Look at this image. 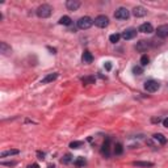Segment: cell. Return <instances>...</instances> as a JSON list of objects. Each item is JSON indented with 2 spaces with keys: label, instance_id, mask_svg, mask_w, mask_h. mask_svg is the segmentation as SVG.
I'll use <instances>...</instances> for the list:
<instances>
[{
  "label": "cell",
  "instance_id": "cell-1",
  "mask_svg": "<svg viewBox=\"0 0 168 168\" xmlns=\"http://www.w3.org/2000/svg\"><path fill=\"white\" fill-rule=\"evenodd\" d=\"M35 13H37V16L40 17V19H47V17L51 16L53 8H51V5H49V4H41L37 8V11H35Z\"/></svg>",
  "mask_w": 168,
  "mask_h": 168
},
{
  "label": "cell",
  "instance_id": "cell-2",
  "mask_svg": "<svg viewBox=\"0 0 168 168\" xmlns=\"http://www.w3.org/2000/svg\"><path fill=\"white\" fill-rule=\"evenodd\" d=\"M76 25H78V28L81 30H87L89 29V28L93 25V20L91 19V17H88V16H83V17H80L79 20L76 21Z\"/></svg>",
  "mask_w": 168,
  "mask_h": 168
},
{
  "label": "cell",
  "instance_id": "cell-3",
  "mask_svg": "<svg viewBox=\"0 0 168 168\" xmlns=\"http://www.w3.org/2000/svg\"><path fill=\"white\" fill-rule=\"evenodd\" d=\"M114 17H116L117 20H127L129 17H130V12H129L127 8H125V7H121L114 12Z\"/></svg>",
  "mask_w": 168,
  "mask_h": 168
},
{
  "label": "cell",
  "instance_id": "cell-4",
  "mask_svg": "<svg viewBox=\"0 0 168 168\" xmlns=\"http://www.w3.org/2000/svg\"><path fill=\"white\" fill-rule=\"evenodd\" d=\"M93 24L97 28H101V29H104V28H106L109 25V19L105 15H100V16H97L93 20Z\"/></svg>",
  "mask_w": 168,
  "mask_h": 168
},
{
  "label": "cell",
  "instance_id": "cell-5",
  "mask_svg": "<svg viewBox=\"0 0 168 168\" xmlns=\"http://www.w3.org/2000/svg\"><path fill=\"white\" fill-rule=\"evenodd\" d=\"M160 88V83L159 81H156V80H152V79H150V80H147L145 83V89L147 92H156L158 89Z\"/></svg>",
  "mask_w": 168,
  "mask_h": 168
},
{
  "label": "cell",
  "instance_id": "cell-6",
  "mask_svg": "<svg viewBox=\"0 0 168 168\" xmlns=\"http://www.w3.org/2000/svg\"><path fill=\"white\" fill-rule=\"evenodd\" d=\"M150 46H151V42L142 40V41L137 42V45H135V49H137V51H139V53H146L150 49Z\"/></svg>",
  "mask_w": 168,
  "mask_h": 168
},
{
  "label": "cell",
  "instance_id": "cell-7",
  "mask_svg": "<svg viewBox=\"0 0 168 168\" xmlns=\"http://www.w3.org/2000/svg\"><path fill=\"white\" fill-rule=\"evenodd\" d=\"M131 13H133V16L134 17H145L146 15H147V9L145 8V7H142V5H137V7H134L133 11H131Z\"/></svg>",
  "mask_w": 168,
  "mask_h": 168
},
{
  "label": "cell",
  "instance_id": "cell-8",
  "mask_svg": "<svg viewBox=\"0 0 168 168\" xmlns=\"http://www.w3.org/2000/svg\"><path fill=\"white\" fill-rule=\"evenodd\" d=\"M121 37H122L125 41H130V40H133V38L137 37V30L133 29V28H130V29H126V30L122 32Z\"/></svg>",
  "mask_w": 168,
  "mask_h": 168
},
{
  "label": "cell",
  "instance_id": "cell-9",
  "mask_svg": "<svg viewBox=\"0 0 168 168\" xmlns=\"http://www.w3.org/2000/svg\"><path fill=\"white\" fill-rule=\"evenodd\" d=\"M81 3L79 2V0H67L66 2V8L69 9V11H78L79 9V7H80Z\"/></svg>",
  "mask_w": 168,
  "mask_h": 168
},
{
  "label": "cell",
  "instance_id": "cell-10",
  "mask_svg": "<svg viewBox=\"0 0 168 168\" xmlns=\"http://www.w3.org/2000/svg\"><path fill=\"white\" fill-rule=\"evenodd\" d=\"M156 35L159 38H167L168 37V25H160L156 29Z\"/></svg>",
  "mask_w": 168,
  "mask_h": 168
},
{
  "label": "cell",
  "instance_id": "cell-11",
  "mask_svg": "<svg viewBox=\"0 0 168 168\" xmlns=\"http://www.w3.org/2000/svg\"><path fill=\"white\" fill-rule=\"evenodd\" d=\"M101 154L104 156H110V138H106V141L102 143V147H101Z\"/></svg>",
  "mask_w": 168,
  "mask_h": 168
},
{
  "label": "cell",
  "instance_id": "cell-12",
  "mask_svg": "<svg viewBox=\"0 0 168 168\" xmlns=\"http://www.w3.org/2000/svg\"><path fill=\"white\" fill-rule=\"evenodd\" d=\"M139 32H141V33L150 34V33H152L154 32V28H152V25L150 23H145V24H142L141 26H139Z\"/></svg>",
  "mask_w": 168,
  "mask_h": 168
},
{
  "label": "cell",
  "instance_id": "cell-13",
  "mask_svg": "<svg viewBox=\"0 0 168 168\" xmlns=\"http://www.w3.org/2000/svg\"><path fill=\"white\" fill-rule=\"evenodd\" d=\"M57 78H58V72H53V74H49L46 75L44 79L41 80V84H47V83H51V81H54Z\"/></svg>",
  "mask_w": 168,
  "mask_h": 168
},
{
  "label": "cell",
  "instance_id": "cell-14",
  "mask_svg": "<svg viewBox=\"0 0 168 168\" xmlns=\"http://www.w3.org/2000/svg\"><path fill=\"white\" fill-rule=\"evenodd\" d=\"M81 60H83V63L89 64V63L93 62V55H92L88 50H85V51L83 53V55H81Z\"/></svg>",
  "mask_w": 168,
  "mask_h": 168
},
{
  "label": "cell",
  "instance_id": "cell-15",
  "mask_svg": "<svg viewBox=\"0 0 168 168\" xmlns=\"http://www.w3.org/2000/svg\"><path fill=\"white\" fill-rule=\"evenodd\" d=\"M11 51H12V49H11V46L7 42H0V53L3 55H8L11 54Z\"/></svg>",
  "mask_w": 168,
  "mask_h": 168
},
{
  "label": "cell",
  "instance_id": "cell-16",
  "mask_svg": "<svg viewBox=\"0 0 168 168\" xmlns=\"http://www.w3.org/2000/svg\"><path fill=\"white\" fill-rule=\"evenodd\" d=\"M20 151L16 148H12V150H7V151H3L0 154V158H7V156H12V155H19Z\"/></svg>",
  "mask_w": 168,
  "mask_h": 168
},
{
  "label": "cell",
  "instance_id": "cell-17",
  "mask_svg": "<svg viewBox=\"0 0 168 168\" xmlns=\"http://www.w3.org/2000/svg\"><path fill=\"white\" fill-rule=\"evenodd\" d=\"M154 141H156L158 143H160V145H166L167 143V138L164 137L163 134H160V133H158V134H154Z\"/></svg>",
  "mask_w": 168,
  "mask_h": 168
},
{
  "label": "cell",
  "instance_id": "cell-18",
  "mask_svg": "<svg viewBox=\"0 0 168 168\" xmlns=\"http://www.w3.org/2000/svg\"><path fill=\"white\" fill-rule=\"evenodd\" d=\"M59 24L60 25H64V26H70L72 24V19L70 16H62L59 19Z\"/></svg>",
  "mask_w": 168,
  "mask_h": 168
},
{
  "label": "cell",
  "instance_id": "cell-19",
  "mask_svg": "<svg viewBox=\"0 0 168 168\" xmlns=\"http://www.w3.org/2000/svg\"><path fill=\"white\" fill-rule=\"evenodd\" d=\"M81 81H83V84H85V85L95 84V83H96V78L93 76V75H89V76H84V78H81Z\"/></svg>",
  "mask_w": 168,
  "mask_h": 168
},
{
  "label": "cell",
  "instance_id": "cell-20",
  "mask_svg": "<svg viewBox=\"0 0 168 168\" xmlns=\"http://www.w3.org/2000/svg\"><path fill=\"white\" fill-rule=\"evenodd\" d=\"M74 164H75V167L80 168V167H84L85 164H87V160H85L83 156H79V158H78V159L74 162Z\"/></svg>",
  "mask_w": 168,
  "mask_h": 168
},
{
  "label": "cell",
  "instance_id": "cell-21",
  "mask_svg": "<svg viewBox=\"0 0 168 168\" xmlns=\"http://www.w3.org/2000/svg\"><path fill=\"white\" fill-rule=\"evenodd\" d=\"M124 152V146L121 143H116L114 145V148H113V154L114 155H121Z\"/></svg>",
  "mask_w": 168,
  "mask_h": 168
},
{
  "label": "cell",
  "instance_id": "cell-22",
  "mask_svg": "<svg viewBox=\"0 0 168 168\" xmlns=\"http://www.w3.org/2000/svg\"><path fill=\"white\" fill-rule=\"evenodd\" d=\"M60 162H62V164H70L71 162H74V156L71 155V154H66V155L60 159Z\"/></svg>",
  "mask_w": 168,
  "mask_h": 168
},
{
  "label": "cell",
  "instance_id": "cell-23",
  "mask_svg": "<svg viewBox=\"0 0 168 168\" xmlns=\"http://www.w3.org/2000/svg\"><path fill=\"white\" fill-rule=\"evenodd\" d=\"M133 166H135V167H145V168H147V167H152V166H154V163H151V162H134V163H133Z\"/></svg>",
  "mask_w": 168,
  "mask_h": 168
},
{
  "label": "cell",
  "instance_id": "cell-24",
  "mask_svg": "<svg viewBox=\"0 0 168 168\" xmlns=\"http://www.w3.org/2000/svg\"><path fill=\"white\" fill-rule=\"evenodd\" d=\"M139 63H141V66H142V67L147 66V64L150 63L148 55H147V54H143V55H142V57H141V60H139Z\"/></svg>",
  "mask_w": 168,
  "mask_h": 168
},
{
  "label": "cell",
  "instance_id": "cell-25",
  "mask_svg": "<svg viewBox=\"0 0 168 168\" xmlns=\"http://www.w3.org/2000/svg\"><path fill=\"white\" fill-rule=\"evenodd\" d=\"M120 38H121V34H118V33H114V34L109 35V41L112 42V44H117V42L120 41Z\"/></svg>",
  "mask_w": 168,
  "mask_h": 168
},
{
  "label": "cell",
  "instance_id": "cell-26",
  "mask_svg": "<svg viewBox=\"0 0 168 168\" xmlns=\"http://www.w3.org/2000/svg\"><path fill=\"white\" fill-rule=\"evenodd\" d=\"M81 146H83V142H81V141H74V142H71V143H70V147L74 148V150L80 148Z\"/></svg>",
  "mask_w": 168,
  "mask_h": 168
},
{
  "label": "cell",
  "instance_id": "cell-27",
  "mask_svg": "<svg viewBox=\"0 0 168 168\" xmlns=\"http://www.w3.org/2000/svg\"><path fill=\"white\" fill-rule=\"evenodd\" d=\"M133 74L134 75H142L143 74V67L142 66H134L133 67Z\"/></svg>",
  "mask_w": 168,
  "mask_h": 168
},
{
  "label": "cell",
  "instance_id": "cell-28",
  "mask_svg": "<svg viewBox=\"0 0 168 168\" xmlns=\"http://www.w3.org/2000/svg\"><path fill=\"white\" fill-rule=\"evenodd\" d=\"M2 166H8V167H15L16 162H2Z\"/></svg>",
  "mask_w": 168,
  "mask_h": 168
},
{
  "label": "cell",
  "instance_id": "cell-29",
  "mask_svg": "<svg viewBox=\"0 0 168 168\" xmlns=\"http://www.w3.org/2000/svg\"><path fill=\"white\" fill-rule=\"evenodd\" d=\"M37 156H38V159H41V160H44V159H45V152H41V151H37Z\"/></svg>",
  "mask_w": 168,
  "mask_h": 168
},
{
  "label": "cell",
  "instance_id": "cell-30",
  "mask_svg": "<svg viewBox=\"0 0 168 168\" xmlns=\"http://www.w3.org/2000/svg\"><path fill=\"white\" fill-rule=\"evenodd\" d=\"M104 67H105V69L108 70V71H110V70H112V64H110V62H106V63L104 64Z\"/></svg>",
  "mask_w": 168,
  "mask_h": 168
},
{
  "label": "cell",
  "instance_id": "cell-31",
  "mask_svg": "<svg viewBox=\"0 0 168 168\" xmlns=\"http://www.w3.org/2000/svg\"><path fill=\"white\" fill-rule=\"evenodd\" d=\"M163 126L168 129V117H167V118H164V120H163Z\"/></svg>",
  "mask_w": 168,
  "mask_h": 168
},
{
  "label": "cell",
  "instance_id": "cell-32",
  "mask_svg": "<svg viewBox=\"0 0 168 168\" xmlns=\"http://www.w3.org/2000/svg\"><path fill=\"white\" fill-rule=\"evenodd\" d=\"M28 168H38V164H32V166H29V167H28Z\"/></svg>",
  "mask_w": 168,
  "mask_h": 168
},
{
  "label": "cell",
  "instance_id": "cell-33",
  "mask_svg": "<svg viewBox=\"0 0 168 168\" xmlns=\"http://www.w3.org/2000/svg\"><path fill=\"white\" fill-rule=\"evenodd\" d=\"M160 121H162V120H160L159 117H158V118H152V122H160Z\"/></svg>",
  "mask_w": 168,
  "mask_h": 168
},
{
  "label": "cell",
  "instance_id": "cell-34",
  "mask_svg": "<svg viewBox=\"0 0 168 168\" xmlns=\"http://www.w3.org/2000/svg\"><path fill=\"white\" fill-rule=\"evenodd\" d=\"M49 50H50V51H53V54H55V51H57V50L55 49H51V47H50V46H49V47H47Z\"/></svg>",
  "mask_w": 168,
  "mask_h": 168
},
{
  "label": "cell",
  "instance_id": "cell-35",
  "mask_svg": "<svg viewBox=\"0 0 168 168\" xmlns=\"http://www.w3.org/2000/svg\"><path fill=\"white\" fill-rule=\"evenodd\" d=\"M49 168H55L54 166H51V164H50V166H49Z\"/></svg>",
  "mask_w": 168,
  "mask_h": 168
}]
</instances>
